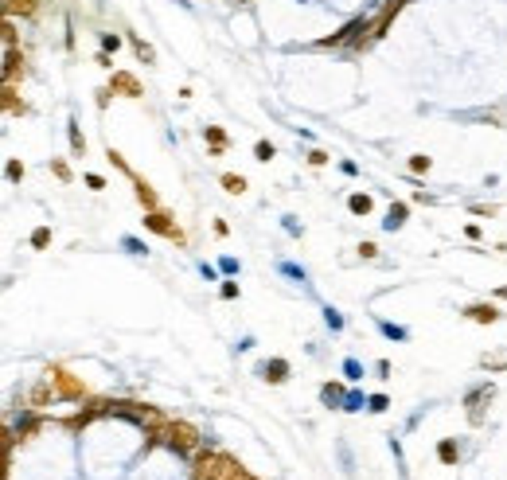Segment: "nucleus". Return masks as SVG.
<instances>
[{
  "label": "nucleus",
  "mask_w": 507,
  "mask_h": 480,
  "mask_svg": "<svg viewBox=\"0 0 507 480\" xmlns=\"http://www.w3.org/2000/svg\"><path fill=\"white\" fill-rule=\"evenodd\" d=\"M4 176H8L12 184H20V180H24V164H20V160H8V164H4Z\"/></svg>",
  "instance_id": "c756f323"
},
{
  "label": "nucleus",
  "mask_w": 507,
  "mask_h": 480,
  "mask_svg": "<svg viewBox=\"0 0 507 480\" xmlns=\"http://www.w3.org/2000/svg\"><path fill=\"white\" fill-rule=\"evenodd\" d=\"M121 250L133 254V258H144V254H149V246H144L137 235H125V238H121Z\"/></svg>",
  "instance_id": "412c9836"
},
{
  "label": "nucleus",
  "mask_w": 507,
  "mask_h": 480,
  "mask_svg": "<svg viewBox=\"0 0 507 480\" xmlns=\"http://www.w3.org/2000/svg\"><path fill=\"white\" fill-rule=\"evenodd\" d=\"M437 457H441V464H456L461 461V445H456V438H441L437 441Z\"/></svg>",
  "instance_id": "ddd939ff"
},
{
  "label": "nucleus",
  "mask_w": 507,
  "mask_h": 480,
  "mask_svg": "<svg viewBox=\"0 0 507 480\" xmlns=\"http://www.w3.org/2000/svg\"><path fill=\"white\" fill-rule=\"evenodd\" d=\"M406 219H410V203H402V199H394L390 203V211H387V219H382V230H402L406 227Z\"/></svg>",
  "instance_id": "6e6552de"
},
{
  "label": "nucleus",
  "mask_w": 507,
  "mask_h": 480,
  "mask_svg": "<svg viewBox=\"0 0 507 480\" xmlns=\"http://www.w3.org/2000/svg\"><path fill=\"white\" fill-rule=\"evenodd\" d=\"M379 332L387 340H394V344H406V340H410V328H402V324H394V320H379Z\"/></svg>",
  "instance_id": "4468645a"
},
{
  "label": "nucleus",
  "mask_w": 507,
  "mask_h": 480,
  "mask_svg": "<svg viewBox=\"0 0 507 480\" xmlns=\"http://www.w3.org/2000/svg\"><path fill=\"white\" fill-rule=\"evenodd\" d=\"M121 47V35L118 32H101V51H118Z\"/></svg>",
  "instance_id": "72a5a7b5"
},
{
  "label": "nucleus",
  "mask_w": 507,
  "mask_h": 480,
  "mask_svg": "<svg viewBox=\"0 0 507 480\" xmlns=\"http://www.w3.org/2000/svg\"><path fill=\"white\" fill-rule=\"evenodd\" d=\"M219 270H223V278H238V270H242V261H238V258H230V254H223V258H219Z\"/></svg>",
  "instance_id": "393cba45"
},
{
  "label": "nucleus",
  "mask_w": 507,
  "mask_h": 480,
  "mask_svg": "<svg viewBox=\"0 0 507 480\" xmlns=\"http://www.w3.org/2000/svg\"><path fill=\"white\" fill-rule=\"evenodd\" d=\"M4 106H8V113H27L24 101H16V90H12L8 82H4Z\"/></svg>",
  "instance_id": "a878e982"
},
{
  "label": "nucleus",
  "mask_w": 507,
  "mask_h": 480,
  "mask_svg": "<svg viewBox=\"0 0 507 480\" xmlns=\"http://www.w3.org/2000/svg\"><path fill=\"white\" fill-rule=\"evenodd\" d=\"M47 242H51V227H35L32 230V246H35V250H43Z\"/></svg>",
  "instance_id": "7c9ffc66"
},
{
  "label": "nucleus",
  "mask_w": 507,
  "mask_h": 480,
  "mask_svg": "<svg viewBox=\"0 0 507 480\" xmlns=\"http://www.w3.org/2000/svg\"><path fill=\"white\" fill-rule=\"evenodd\" d=\"M375 375H379V379H390V359H375Z\"/></svg>",
  "instance_id": "a19ab883"
},
{
  "label": "nucleus",
  "mask_w": 507,
  "mask_h": 480,
  "mask_svg": "<svg viewBox=\"0 0 507 480\" xmlns=\"http://www.w3.org/2000/svg\"><path fill=\"white\" fill-rule=\"evenodd\" d=\"M320 398H324V406H336V410H344L347 390L339 387V383H324V387H320Z\"/></svg>",
  "instance_id": "f8f14e48"
},
{
  "label": "nucleus",
  "mask_w": 507,
  "mask_h": 480,
  "mask_svg": "<svg viewBox=\"0 0 507 480\" xmlns=\"http://www.w3.org/2000/svg\"><path fill=\"white\" fill-rule=\"evenodd\" d=\"M273 156H277V149H273L270 141H258V144H254V160H262V164H270Z\"/></svg>",
  "instance_id": "bb28decb"
},
{
  "label": "nucleus",
  "mask_w": 507,
  "mask_h": 480,
  "mask_svg": "<svg viewBox=\"0 0 507 480\" xmlns=\"http://www.w3.org/2000/svg\"><path fill=\"white\" fill-rule=\"evenodd\" d=\"M47 375H51V383L59 387V395H63V398H75V402H82V398H86V387L75 379V375H70V371H63V367H51Z\"/></svg>",
  "instance_id": "20e7f679"
},
{
  "label": "nucleus",
  "mask_w": 507,
  "mask_h": 480,
  "mask_svg": "<svg viewBox=\"0 0 507 480\" xmlns=\"http://www.w3.org/2000/svg\"><path fill=\"white\" fill-rule=\"evenodd\" d=\"M465 316H468V320H476V324H496V320L503 316V312H499L492 301H480V304H468Z\"/></svg>",
  "instance_id": "1a4fd4ad"
},
{
  "label": "nucleus",
  "mask_w": 507,
  "mask_h": 480,
  "mask_svg": "<svg viewBox=\"0 0 507 480\" xmlns=\"http://www.w3.org/2000/svg\"><path fill=\"white\" fill-rule=\"evenodd\" d=\"M144 227L156 230V235H164V238H172V242H184V230H180L164 211H149V215H144Z\"/></svg>",
  "instance_id": "39448f33"
},
{
  "label": "nucleus",
  "mask_w": 507,
  "mask_h": 480,
  "mask_svg": "<svg viewBox=\"0 0 507 480\" xmlns=\"http://www.w3.org/2000/svg\"><path fill=\"white\" fill-rule=\"evenodd\" d=\"M254 375L262 383H273V387H281V383H289V375H293V363L281 359V355H273V359H262L258 367H254Z\"/></svg>",
  "instance_id": "7ed1b4c3"
},
{
  "label": "nucleus",
  "mask_w": 507,
  "mask_h": 480,
  "mask_svg": "<svg viewBox=\"0 0 507 480\" xmlns=\"http://www.w3.org/2000/svg\"><path fill=\"white\" fill-rule=\"evenodd\" d=\"M339 172H344V176H359V168H355V160H339Z\"/></svg>",
  "instance_id": "79ce46f5"
},
{
  "label": "nucleus",
  "mask_w": 507,
  "mask_h": 480,
  "mask_svg": "<svg viewBox=\"0 0 507 480\" xmlns=\"http://www.w3.org/2000/svg\"><path fill=\"white\" fill-rule=\"evenodd\" d=\"M363 32L371 35V20H367V16H355V20H347V24L339 27L336 35L320 39V47H339V43H363Z\"/></svg>",
  "instance_id": "f03ea898"
},
{
  "label": "nucleus",
  "mask_w": 507,
  "mask_h": 480,
  "mask_svg": "<svg viewBox=\"0 0 507 480\" xmlns=\"http://www.w3.org/2000/svg\"><path fill=\"white\" fill-rule=\"evenodd\" d=\"M133 47H137V55H141V59H144V63H152V59H156V55H152V47H149V43L133 39Z\"/></svg>",
  "instance_id": "4c0bfd02"
},
{
  "label": "nucleus",
  "mask_w": 507,
  "mask_h": 480,
  "mask_svg": "<svg viewBox=\"0 0 507 480\" xmlns=\"http://www.w3.org/2000/svg\"><path fill=\"white\" fill-rule=\"evenodd\" d=\"M110 90L113 94H125V98H141V82H137L133 75H113Z\"/></svg>",
  "instance_id": "9d476101"
},
{
  "label": "nucleus",
  "mask_w": 507,
  "mask_h": 480,
  "mask_svg": "<svg viewBox=\"0 0 507 480\" xmlns=\"http://www.w3.org/2000/svg\"><path fill=\"white\" fill-rule=\"evenodd\" d=\"M339 371H344V379H347V383H359V379L367 375V367H363L359 359H355V355H347V359L339 363Z\"/></svg>",
  "instance_id": "f3484780"
},
{
  "label": "nucleus",
  "mask_w": 507,
  "mask_h": 480,
  "mask_svg": "<svg viewBox=\"0 0 507 480\" xmlns=\"http://www.w3.org/2000/svg\"><path fill=\"white\" fill-rule=\"evenodd\" d=\"M230 480H254V476H250V472H246V469H242V464H238V469H234V472H230Z\"/></svg>",
  "instance_id": "c03bdc74"
},
{
  "label": "nucleus",
  "mask_w": 507,
  "mask_h": 480,
  "mask_svg": "<svg viewBox=\"0 0 507 480\" xmlns=\"http://www.w3.org/2000/svg\"><path fill=\"white\" fill-rule=\"evenodd\" d=\"M238 469V461L230 453H223V449H215V453H199L192 464V480H230V472Z\"/></svg>",
  "instance_id": "f257e3e1"
},
{
  "label": "nucleus",
  "mask_w": 507,
  "mask_h": 480,
  "mask_svg": "<svg viewBox=\"0 0 507 480\" xmlns=\"http://www.w3.org/2000/svg\"><path fill=\"white\" fill-rule=\"evenodd\" d=\"M387 406H390L387 395H367V410L371 414H387Z\"/></svg>",
  "instance_id": "cd10ccee"
},
{
  "label": "nucleus",
  "mask_w": 507,
  "mask_h": 480,
  "mask_svg": "<svg viewBox=\"0 0 507 480\" xmlns=\"http://www.w3.org/2000/svg\"><path fill=\"white\" fill-rule=\"evenodd\" d=\"M430 164H433V160L422 156V152H418V156H410V172H418V176H422V172H430Z\"/></svg>",
  "instance_id": "473e14b6"
},
{
  "label": "nucleus",
  "mask_w": 507,
  "mask_h": 480,
  "mask_svg": "<svg viewBox=\"0 0 507 480\" xmlns=\"http://www.w3.org/2000/svg\"><path fill=\"white\" fill-rule=\"evenodd\" d=\"M496 297H499V301H507V285H503V289H499V293H496Z\"/></svg>",
  "instance_id": "a18cd8bd"
},
{
  "label": "nucleus",
  "mask_w": 507,
  "mask_h": 480,
  "mask_svg": "<svg viewBox=\"0 0 507 480\" xmlns=\"http://www.w3.org/2000/svg\"><path fill=\"white\" fill-rule=\"evenodd\" d=\"M67 141H70V152H75V156H82V152H86V137H82V129H78L75 118L67 121Z\"/></svg>",
  "instance_id": "dca6fc26"
},
{
  "label": "nucleus",
  "mask_w": 507,
  "mask_h": 480,
  "mask_svg": "<svg viewBox=\"0 0 507 480\" xmlns=\"http://www.w3.org/2000/svg\"><path fill=\"white\" fill-rule=\"evenodd\" d=\"M133 187H137V199H141V207H144V211H161V199H156V192H152V187L144 184V180H137V176H133Z\"/></svg>",
  "instance_id": "9b49d317"
},
{
  "label": "nucleus",
  "mask_w": 507,
  "mask_h": 480,
  "mask_svg": "<svg viewBox=\"0 0 507 480\" xmlns=\"http://www.w3.org/2000/svg\"><path fill=\"white\" fill-rule=\"evenodd\" d=\"M281 227H285V235H289V238H301V235H304V227L293 219V215H281Z\"/></svg>",
  "instance_id": "c85d7f7f"
},
{
  "label": "nucleus",
  "mask_w": 507,
  "mask_h": 480,
  "mask_svg": "<svg viewBox=\"0 0 507 480\" xmlns=\"http://www.w3.org/2000/svg\"><path fill=\"white\" fill-rule=\"evenodd\" d=\"M344 410H347V414H355V410H367V395H363V390H347V398H344Z\"/></svg>",
  "instance_id": "4be33fe9"
},
{
  "label": "nucleus",
  "mask_w": 507,
  "mask_h": 480,
  "mask_svg": "<svg viewBox=\"0 0 507 480\" xmlns=\"http://www.w3.org/2000/svg\"><path fill=\"white\" fill-rule=\"evenodd\" d=\"M488 398H492V383H484V387H476L472 395L465 398V406H468V421H472V426H480V418H484V414H480V406L488 402Z\"/></svg>",
  "instance_id": "0eeeda50"
},
{
  "label": "nucleus",
  "mask_w": 507,
  "mask_h": 480,
  "mask_svg": "<svg viewBox=\"0 0 507 480\" xmlns=\"http://www.w3.org/2000/svg\"><path fill=\"white\" fill-rule=\"evenodd\" d=\"M359 258H379V246L375 242H359Z\"/></svg>",
  "instance_id": "ea45409f"
},
{
  "label": "nucleus",
  "mask_w": 507,
  "mask_h": 480,
  "mask_svg": "<svg viewBox=\"0 0 507 480\" xmlns=\"http://www.w3.org/2000/svg\"><path fill=\"white\" fill-rule=\"evenodd\" d=\"M347 211H351V215H371V195H367V192L347 195Z\"/></svg>",
  "instance_id": "a211bd4d"
},
{
  "label": "nucleus",
  "mask_w": 507,
  "mask_h": 480,
  "mask_svg": "<svg viewBox=\"0 0 507 480\" xmlns=\"http://www.w3.org/2000/svg\"><path fill=\"white\" fill-rule=\"evenodd\" d=\"M238 293H242V289H238V281H223V285H219V297H223V301H238Z\"/></svg>",
  "instance_id": "2f4dec72"
},
{
  "label": "nucleus",
  "mask_w": 507,
  "mask_h": 480,
  "mask_svg": "<svg viewBox=\"0 0 507 480\" xmlns=\"http://www.w3.org/2000/svg\"><path fill=\"white\" fill-rule=\"evenodd\" d=\"M199 273H203V278H207V281H219V266H211V261H199Z\"/></svg>",
  "instance_id": "e433bc0d"
},
{
  "label": "nucleus",
  "mask_w": 507,
  "mask_h": 480,
  "mask_svg": "<svg viewBox=\"0 0 507 480\" xmlns=\"http://www.w3.org/2000/svg\"><path fill=\"white\" fill-rule=\"evenodd\" d=\"M277 270L285 273V278H293L296 285H304V281H308V270H304V266H296V261H277Z\"/></svg>",
  "instance_id": "6ab92c4d"
},
{
  "label": "nucleus",
  "mask_w": 507,
  "mask_h": 480,
  "mask_svg": "<svg viewBox=\"0 0 507 480\" xmlns=\"http://www.w3.org/2000/svg\"><path fill=\"white\" fill-rule=\"evenodd\" d=\"M203 137L211 141V156H223V152H227V133H223L219 125H207V129H203Z\"/></svg>",
  "instance_id": "2eb2a0df"
},
{
  "label": "nucleus",
  "mask_w": 507,
  "mask_h": 480,
  "mask_svg": "<svg viewBox=\"0 0 507 480\" xmlns=\"http://www.w3.org/2000/svg\"><path fill=\"white\" fill-rule=\"evenodd\" d=\"M4 8H8V16H32L39 8V0H8Z\"/></svg>",
  "instance_id": "aec40b11"
},
{
  "label": "nucleus",
  "mask_w": 507,
  "mask_h": 480,
  "mask_svg": "<svg viewBox=\"0 0 507 480\" xmlns=\"http://www.w3.org/2000/svg\"><path fill=\"white\" fill-rule=\"evenodd\" d=\"M223 187H227L230 195H242V192H246V180L234 176V172H223Z\"/></svg>",
  "instance_id": "b1692460"
},
{
  "label": "nucleus",
  "mask_w": 507,
  "mask_h": 480,
  "mask_svg": "<svg viewBox=\"0 0 507 480\" xmlns=\"http://www.w3.org/2000/svg\"><path fill=\"white\" fill-rule=\"evenodd\" d=\"M328 152H324V149H313V152H308V164H313V168H324V164H328Z\"/></svg>",
  "instance_id": "f704fd0d"
},
{
  "label": "nucleus",
  "mask_w": 507,
  "mask_h": 480,
  "mask_svg": "<svg viewBox=\"0 0 507 480\" xmlns=\"http://www.w3.org/2000/svg\"><path fill=\"white\" fill-rule=\"evenodd\" d=\"M296 4H320V0H296Z\"/></svg>",
  "instance_id": "49530a36"
},
{
  "label": "nucleus",
  "mask_w": 507,
  "mask_h": 480,
  "mask_svg": "<svg viewBox=\"0 0 507 480\" xmlns=\"http://www.w3.org/2000/svg\"><path fill=\"white\" fill-rule=\"evenodd\" d=\"M86 187H90V192H101V187H106V180H101L98 172H86Z\"/></svg>",
  "instance_id": "58836bf2"
},
{
  "label": "nucleus",
  "mask_w": 507,
  "mask_h": 480,
  "mask_svg": "<svg viewBox=\"0 0 507 480\" xmlns=\"http://www.w3.org/2000/svg\"><path fill=\"white\" fill-rule=\"evenodd\" d=\"M324 324H328V332H344V312L328 304V309H324Z\"/></svg>",
  "instance_id": "5701e85b"
},
{
  "label": "nucleus",
  "mask_w": 507,
  "mask_h": 480,
  "mask_svg": "<svg viewBox=\"0 0 507 480\" xmlns=\"http://www.w3.org/2000/svg\"><path fill=\"white\" fill-rule=\"evenodd\" d=\"M406 8V0H387L382 4V12H379V20H371V39H379V35H387V27H390V20L398 16V12Z\"/></svg>",
  "instance_id": "423d86ee"
},
{
  "label": "nucleus",
  "mask_w": 507,
  "mask_h": 480,
  "mask_svg": "<svg viewBox=\"0 0 507 480\" xmlns=\"http://www.w3.org/2000/svg\"><path fill=\"white\" fill-rule=\"evenodd\" d=\"M51 172H55V176H59L63 184H70V168L63 164V160H51Z\"/></svg>",
  "instance_id": "c9c22d12"
},
{
  "label": "nucleus",
  "mask_w": 507,
  "mask_h": 480,
  "mask_svg": "<svg viewBox=\"0 0 507 480\" xmlns=\"http://www.w3.org/2000/svg\"><path fill=\"white\" fill-rule=\"evenodd\" d=\"M254 344H258V340H254V336H242V340H238V352H250Z\"/></svg>",
  "instance_id": "37998d69"
}]
</instances>
